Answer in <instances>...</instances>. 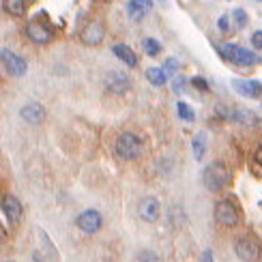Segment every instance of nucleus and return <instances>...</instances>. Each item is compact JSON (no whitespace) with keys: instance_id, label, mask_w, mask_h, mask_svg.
I'll use <instances>...</instances> for the list:
<instances>
[{"instance_id":"f257e3e1","label":"nucleus","mask_w":262,"mask_h":262,"mask_svg":"<svg viewBox=\"0 0 262 262\" xmlns=\"http://www.w3.org/2000/svg\"><path fill=\"white\" fill-rule=\"evenodd\" d=\"M232 181V172L224 161H213L202 172V183L209 191H222Z\"/></svg>"},{"instance_id":"f03ea898","label":"nucleus","mask_w":262,"mask_h":262,"mask_svg":"<svg viewBox=\"0 0 262 262\" xmlns=\"http://www.w3.org/2000/svg\"><path fill=\"white\" fill-rule=\"evenodd\" d=\"M142 150H144V144H142V140L136 134H121L114 142V152L125 161L138 159Z\"/></svg>"},{"instance_id":"7ed1b4c3","label":"nucleus","mask_w":262,"mask_h":262,"mask_svg":"<svg viewBox=\"0 0 262 262\" xmlns=\"http://www.w3.org/2000/svg\"><path fill=\"white\" fill-rule=\"evenodd\" d=\"M220 54H222L226 60H230L234 64H241V67H252V64L258 62L256 52L245 50L241 46H236V43H222V46H220Z\"/></svg>"},{"instance_id":"20e7f679","label":"nucleus","mask_w":262,"mask_h":262,"mask_svg":"<svg viewBox=\"0 0 262 262\" xmlns=\"http://www.w3.org/2000/svg\"><path fill=\"white\" fill-rule=\"evenodd\" d=\"M215 220L226 228H232L238 224V209L232 200H220L215 204Z\"/></svg>"},{"instance_id":"39448f33","label":"nucleus","mask_w":262,"mask_h":262,"mask_svg":"<svg viewBox=\"0 0 262 262\" xmlns=\"http://www.w3.org/2000/svg\"><path fill=\"white\" fill-rule=\"evenodd\" d=\"M105 37V24L101 19H91L82 30H80V41L84 46H99Z\"/></svg>"},{"instance_id":"423d86ee","label":"nucleus","mask_w":262,"mask_h":262,"mask_svg":"<svg viewBox=\"0 0 262 262\" xmlns=\"http://www.w3.org/2000/svg\"><path fill=\"white\" fill-rule=\"evenodd\" d=\"M236 256L241 258V260H245V262H256L258 258H260V243L256 241V238H252V236H241L236 241Z\"/></svg>"},{"instance_id":"0eeeda50","label":"nucleus","mask_w":262,"mask_h":262,"mask_svg":"<svg viewBox=\"0 0 262 262\" xmlns=\"http://www.w3.org/2000/svg\"><path fill=\"white\" fill-rule=\"evenodd\" d=\"M0 60H3V64L7 67V71L11 75H15V78H19V75H24L26 69H28V64L26 60L17 56L15 52H9V50H0Z\"/></svg>"},{"instance_id":"6e6552de","label":"nucleus","mask_w":262,"mask_h":262,"mask_svg":"<svg viewBox=\"0 0 262 262\" xmlns=\"http://www.w3.org/2000/svg\"><path fill=\"white\" fill-rule=\"evenodd\" d=\"M78 228L82 232H86V234H95L97 230L101 228V224H103V220H101V213L99 211H95V209H89V211H84V213H80V217H78Z\"/></svg>"},{"instance_id":"1a4fd4ad","label":"nucleus","mask_w":262,"mask_h":262,"mask_svg":"<svg viewBox=\"0 0 262 262\" xmlns=\"http://www.w3.org/2000/svg\"><path fill=\"white\" fill-rule=\"evenodd\" d=\"M103 86L110 93H114V95H123V93H127L129 91V78L123 73V71H107L105 73V80H103Z\"/></svg>"},{"instance_id":"9d476101","label":"nucleus","mask_w":262,"mask_h":262,"mask_svg":"<svg viewBox=\"0 0 262 262\" xmlns=\"http://www.w3.org/2000/svg\"><path fill=\"white\" fill-rule=\"evenodd\" d=\"M215 112L220 116H224L226 121L241 123V125H256V121H258L252 112H247V110H232V107H226V105L215 107Z\"/></svg>"},{"instance_id":"9b49d317","label":"nucleus","mask_w":262,"mask_h":262,"mask_svg":"<svg viewBox=\"0 0 262 262\" xmlns=\"http://www.w3.org/2000/svg\"><path fill=\"white\" fill-rule=\"evenodd\" d=\"M26 35L35 43L43 46V43L52 41V28H48L46 21H41V19H30L28 26H26Z\"/></svg>"},{"instance_id":"f8f14e48","label":"nucleus","mask_w":262,"mask_h":262,"mask_svg":"<svg viewBox=\"0 0 262 262\" xmlns=\"http://www.w3.org/2000/svg\"><path fill=\"white\" fill-rule=\"evenodd\" d=\"M232 89L247 99H258L262 95V84L258 80H232Z\"/></svg>"},{"instance_id":"ddd939ff","label":"nucleus","mask_w":262,"mask_h":262,"mask_svg":"<svg viewBox=\"0 0 262 262\" xmlns=\"http://www.w3.org/2000/svg\"><path fill=\"white\" fill-rule=\"evenodd\" d=\"M138 213L144 222H157L159 220V213H161V206L157 202V198H152V195H148V198H144L140 202L138 206Z\"/></svg>"},{"instance_id":"4468645a","label":"nucleus","mask_w":262,"mask_h":262,"mask_svg":"<svg viewBox=\"0 0 262 262\" xmlns=\"http://www.w3.org/2000/svg\"><path fill=\"white\" fill-rule=\"evenodd\" d=\"M19 116L30 125H39L43 118H46V107H43L41 103H37V101H30L19 110Z\"/></svg>"},{"instance_id":"2eb2a0df","label":"nucleus","mask_w":262,"mask_h":262,"mask_svg":"<svg viewBox=\"0 0 262 262\" xmlns=\"http://www.w3.org/2000/svg\"><path fill=\"white\" fill-rule=\"evenodd\" d=\"M3 211H5L7 220L11 224H17L21 220V213H24V206H21V202L15 198V195H5L3 198Z\"/></svg>"},{"instance_id":"dca6fc26","label":"nucleus","mask_w":262,"mask_h":262,"mask_svg":"<svg viewBox=\"0 0 262 262\" xmlns=\"http://www.w3.org/2000/svg\"><path fill=\"white\" fill-rule=\"evenodd\" d=\"M150 9H152V0H129L127 3V13L131 19H142Z\"/></svg>"},{"instance_id":"f3484780","label":"nucleus","mask_w":262,"mask_h":262,"mask_svg":"<svg viewBox=\"0 0 262 262\" xmlns=\"http://www.w3.org/2000/svg\"><path fill=\"white\" fill-rule=\"evenodd\" d=\"M112 52L116 58H121L127 67H138V56L136 52L131 50L129 46H125V43H116V46H112Z\"/></svg>"},{"instance_id":"a211bd4d","label":"nucleus","mask_w":262,"mask_h":262,"mask_svg":"<svg viewBox=\"0 0 262 262\" xmlns=\"http://www.w3.org/2000/svg\"><path fill=\"white\" fill-rule=\"evenodd\" d=\"M3 7L7 13L15 15V17H21L26 13V0H3Z\"/></svg>"},{"instance_id":"6ab92c4d","label":"nucleus","mask_w":262,"mask_h":262,"mask_svg":"<svg viewBox=\"0 0 262 262\" xmlns=\"http://www.w3.org/2000/svg\"><path fill=\"white\" fill-rule=\"evenodd\" d=\"M191 148H193V159L200 161L206 155V136L204 134H195L191 140Z\"/></svg>"},{"instance_id":"aec40b11","label":"nucleus","mask_w":262,"mask_h":262,"mask_svg":"<svg viewBox=\"0 0 262 262\" xmlns=\"http://www.w3.org/2000/svg\"><path fill=\"white\" fill-rule=\"evenodd\" d=\"M146 78H148L150 84H155V86L166 84V80H168L161 67H148V69H146Z\"/></svg>"},{"instance_id":"412c9836","label":"nucleus","mask_w":262,"mask_h":262,"mask_svg":"<svg viewBox=\"0 0 262 262\" xmlns=\"http://www.w3.org/2000/svg\"><path fill=\"white\" fill-rule=\"evenodd\" d=\"M177 112H179V116L183 118L185 123H193V121H195V112L191 110V105H189V103L179 101V103H177Z\"/></svg>"},{"instance_id":"4be33fe9","label":"nucleus","mask_w":262,"mask_h":262,"mask_svg":"<svg viewBox=\"0 0 262 262\" xmlns=\"http://www.w3.org/2000/svg\"><path fill=\"white\" fill-rule=\"evenodd\" d=\"M142 48H144V52L148 54V56H157V54L161 52V46L155 39H144L142 41Z\"/></svg>"},{"instance_id":"5701e85b","label":"nucleus","mask_w":262,"mask_h":262,"mask_svg":"<svg viewBox=\"0 0 262 262\" xmlns=\"http://www.w3.org/2000/svg\"><path fill=\"white\" fill-rule=\"evenodd\" d=\"M163 73H166V78H172V75H177L179 71V60L177 58H168L166 62H163Z\"/></svg>"},{"instance_id":"b1692460","label":"nucleus","mask_w":262,"mask_h":262,"mask_svg":"<svg viewBox=\"0 0 262 262\" xmlns=\"http://www.w3.org/2000/svg\"><path fill=\"white\" fill-rule=\"evenodd\" d=\"M232 19H234V28H245V24H247V13H245V9H234Z\"/></svg>"},{"instance_id":"393cba45","label":"nucleus","mask_w":262,"mask_h":262,"mask_svg":"<svg viewBox=\"0 0 262 262\" xmlns=\"http://www.w3.org/2000/svg\"><path fill=\"white\" fill-rule=\"evenodd\" d=\"M191 84H193L198 91H209V84H206V80H204V78H200V75H195V78H191Z\"/></svg>"},{"instance_id":"a878e982","label":"nucleus","mask_w":262,"mask_h":262,"mask_svg":"<svg viewBox=\"0 0 262 262\" xmlns=\"http://www.w3.org/2000/svg\"><path fill=\"white\" fill-rule=\"evenodd\" d=\"M252 46L256 50H262V30H258V32H254V35H252Z\"/></svg>"},{"instance_id":"bb28decb","label":"nucleus","mask_w":262,"mask_h":262,"mask_svg":"<svg viewBox=\"0 0 262 262\" xmlns=\"http://www.w3.org/2000/svg\"><path fill=\"white\" fill-rule=\"evenodd\" d=\"M183 86H185V78H181V75H179V78L174 80V86H172V91H174V93H181V89H183Z\"/></svg>"},{"instance_id":"cd10ccee","label":"nucleus","mask_w":262,"mask_h":262,"mask_svg":"<svg viewBox=\"0 0 262 262\" xmlns=\"http://www.w3.org/2000/svg\"><path fill=\"white\" fill-rule=\"evenodd\" d=\"M254 159H256L258 166H262V144L256 148V152H254Z\"/></svg>"},{"instance_id":"c85d7f7f","label":"nucleus","mask_w":262,"mask_h":262,"mask_svg":"<svg viewBox=\"0 0 262 262\" xmlns=\"http://www.w3.org/2000/svg\"><path fill=\"white\" fill-rule=\"evenodd\" d=\"M202 262H213V254H211V249H206V252L202 254Z\"/></svg>"},{"instance_id":"c756f323","label":"nucleus","mask_w":262,"mask_h":262,"mask_svg":"<svg viewBox=\"0 0 262 262\" xmlns=\"http://www.w3.org/2000/svg\"><path fill=\"white\" fill-rule=\"evenodd\" d=\"M5 241H7V230H5L3 226H0V245H3Z\"/></svg>"},{"instance_id":"7c9ffc66","label":"nucleus","mask_w":262,"mask_h":262,"mask_svg":"<svg viewBox=\"0 0 262 262\" xmlns=\"http://www.w3.org/2000/svg\"><path fill=\"white\" fill-rule=\"evenodd\" d=\"M220 28H222V30H228V17H226V15L220 19Z\"/></svg>"},{"instance_id":"2f4dec72","label":"nucleus","mask_w":262,"mask_h":262,"mask_svg":"<svg viewBox=\"0 0 262 262\" xmlns=\"http://www.w3.org/2000/svg\"><path fill=\"white\" fill-rule=\"evenodd\" d=\"M101 3H112V0H101Z\"/></svg>"}]
</instances>
